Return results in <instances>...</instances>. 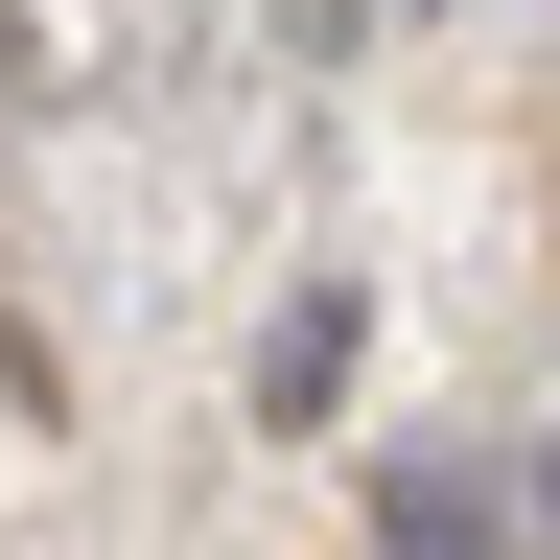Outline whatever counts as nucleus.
<instances>
[{"mask_svg": "<svg viewBox=\"0 0 560 560\" xmlns=\"http://www.w3.org/2000/svg\"><path fill=\"white\" fill-rule=\"evenodd\" d=\"M374 560H514V490H490L467 444H397L374 467Z\"/></svg>", "mask_w": 560, "mask_h": 560, "instance_id": "1", "label": "nucleus"}, {"mask_svg": "<svg viewBox=\"0 0 560 560\" xmlns=\"http://www.w3.org/2000/svg\"><path fill=\"white\" fill-rule=\"evenodd\" d=\"M350 350H374V327H350V280H304V304L257 327V420H327V397H350Z\"/></svg>", "mask_w": 560, "mask_h": 560, "instance_id": "2", "label": "nucleus"}, {"mask_svg": "<svg viewBox=\"0 0 560 560\" xmlns=\"http://www.w3.org/2000/svg\"><path fill=\"white\" fill-rule=\"evenodd\" d=\"M257 24H280V70H350V47H374V0H257Z\"/></svg>", "mask_w": 560, "mask_h": 560, "instance_id": "3", "label": "nucleus"}, {"mask_svg": "<svg viewBox=\"0 0 560 560\" xmlns=\"http://www.w3.org/2000/svg\"><path fill=\"white\" fill-rule=\"evenodd\" d=\"M537 514H560V467H537Z\"/></svg>", "mask_w": 560, "mask_h": 560, "instance_id": "4", "label": "nucleus"}]
</instances>
